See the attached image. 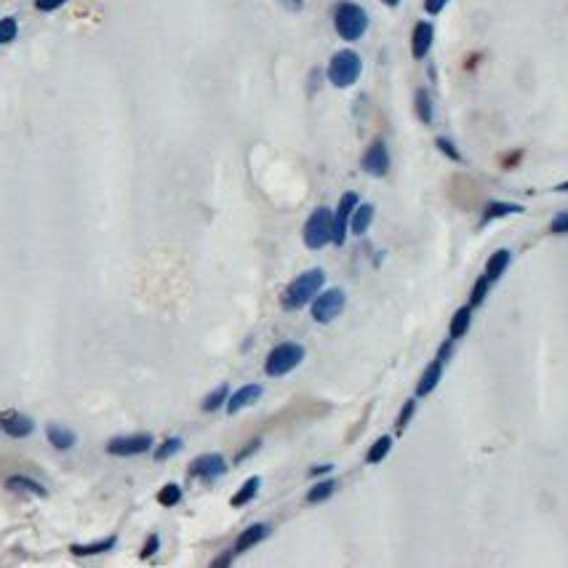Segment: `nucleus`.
Wrapping results in <instances>:
<instances>
[{
  "label": "nucleus",
  "mask_w": 568,
  "mask_h": 568,
  "mask_svg": "<svg viewBox=\"0 0 568 568\" xmlns=\"http://www.w3.org/2000/svg\"><path fill=\"white\" fill-rule=\"evenodd\" d=\"M323 283H326V273L320 267H312V270L302 273L299 277H293L291 283L286 286L283 296H280L283 310H302L304 304H310L312 299L318 296V291L323 289Z\"/></svg>",
  "instance_id": "nucleus-1"
},
{
  "label": "nucleus",
  "mask_w": 568,
  "mask_h": 568,
  "mask_svg": "<svg viewBox=\"0 0 568 568\" xmlns=\"http://www.w3.org/2000/svg\"><path fill=\"white\" fill-rule=\"evenodd\" d=\"M334 30L336 35L347 40V43H355L361 40L365 30H368V14L365 8L352 3V0H339L334 6Z\"/></svg>",
  "instance_id": "nucleus-2"
},
{
  "label": "nucleus",
  "mask_w": 568,
  "mask_h": 568,
  "mask_svg": "<svg viewBox=\"0 0 568 568\" xmlns=\"http://www.w3.org/2000/svg\"><path fill=\"white\" fill-rule=\"evenodd\" d=\"M361 75H363V59H361V53L352 51V49L336 51L331 56V62H328V67H326L328 83L336 88L355 86V83L361 80Z\"/></svg>",
  "instance_id": "nucleus-3"
},
{
  "label": "nucleus",
  "mask_w": 568,
  "mask_h": 568,
  "mask_svg": "<svg viewBox=\"0 0 568 568\" xmlns=\"http://www.w3.org/2000/svg\"><path fill=\"white\" fill-rule=\"evenodd\" d=\"M304 347L296 345V342H283V345H277L270 350V355H267V361H264V374L267 377H286V374H291L293 368L299 365V363L304 361Z\"/></svg>",
  "instance_id": "nucleus-4"
},
{
  "label": "nucleus",
  "mask_w": 568,
  "mask_h": 568,
  "mask_svg": "<svg viewBox=\"0 0 568 568\" xmlns=\"http://www.w3.org/2000/svg\"><path fill=\"white\" fill-rule=\"evenodd\" d=\"M331 235H334V211L326 206L315 208L310 219L304 222V246L318 251L331 243Z\"/></svg>",
  "instance_id": "nucleus-5"
},
{
  "label": "nucleus",
  "mask_w": 568,
  "mask_h": 568,
  "mask_svg": "<svg viewBox=\"0 0 568 568\" xmlns=\"http://www.w3.org/2000/svg\"><path fill=\"white\" fill-rule=\"evenodd\" d=\"M347 304V296L342 289H320L318 291V296L312 299V320L315 323H331V320H336L339 315H342V310H345Z\"/></svg>",
  "instance_id": "nucleus-6"
},
{
  "label": "nucleus",
  "mask_w": 568,
  "mask_h": 568,
  "mask_svg": "<svg viewBox=\"0 0 568 568\" xmlns=\"http://www.w3.org/2000/svg\"><path fill=\"white\" fill-rule=\"evenodd\" d=\"M153 435L150 432H137V435H118L107 443V454L110 456H139L147 454L153 448Z\"/></svg>",
  "instance_id": "nucleus-7"
},
{
  "label": "nucleus",
  "mask_w": 568,
  "mask_h": 568,
  "mask_svg": "<svg viewBox=\"0 0 568 568\" xmlns=\"http://www.w3.org/2000/svg\"><path fill=\"white\" fill-rule=\"evenodd\" d=\"M361 166H363V171L368 173V176H374V179H381V176L390 173L393 160H390V150H387V144H384L381 139L368 144V150H365L361 157Z\"/></svg>",
  "instance_id": "nucleus-8"
},
{
  "label": "nucleus",
  "mask_w": 568,
  "mask_h": 568,
  "mask_svg": "<svg viewBox=\"0 0 568 568\" xmlns=\"http://www.w3.org/2000/svg\"><path fill=\"white\" fill-rule=\"evenodd\" d=\"M358 203H361L358 192H345V195H342V200H339V206H336V214H334V235H331V243H334V246H345L347 232H350V216H352V211L358 208Z\"/></svg>",
  "instance_id": "nucleus-9"
},
{
  "label": "nucleus",
  "mask_w": 568,
  "mask_h": 568,
  "mask_svg": "<svg viewBox=\"0 0 568 568\" xmlns=\"http://www.w3.org/2000/svg\"><path fill=\"white\" fill-rule=\"evenodd\" d=\"M224 472H227V462L222 454H203L189 465V478H200L206 483L219 481Z\"/></svg>",
  "instance_id": "nucleus-10"
},
{
  "label": "nucleus",
  "mask_w": 568,
  "mask_h": 568,
  "mask_svg": "<svg viewBox=\"0 0 568 568\" xmlns=\"http://www.w3.org/2000/svg\"><path fill=\"white\" fill-rule=\"evenodd\" d=\"M435 43V24L432 21H416L411 33V53L413 59H424Z\"/></svg>",
  "instance_id": "nucleus-11"
},
{
  "label": "nucleus",
  "mask_w": 568,
  "mask_h": 568,
  "mask_svg": "<svg viewBox=\"0 0 568 568\" xmlns=\"http://www.w3.org/2000/svg\"><path fill=\"white\" fill-rule=\"evenodd\" d=\"M0 427L8 432L11 438H27V435H33L35 430V422L27 416V413L21 411H3L0 413Z\"/></svg>",
  "instance_id": "nucleus-12"
},
{
  "label": "nucleus",
  "mask_w": 568,
  "mask_h": 568,
  "mask_svg": "<svg viewBox=\"0 0 568 568\" xmlns=\"http://www.w3.org/2000/svg\"><path fill=\"white\" fill-rule=\"evenodd\" d=\"M261 384H246V387H241V390H235L232 395L227 397V413L230 416H235L238 411H243V408H248V406H254L259 397H261Z\"/></svg>",
  "instance_id": "nucleus-13"
},
{
  "label": "nucleus",
  "mask_w": 568,
  "mask_h": 568,
  "mask_svg": "<svg viewBox=\"0 0 568 568\" xmlns=\"http://www.w3.org/2000/svg\"><path fill=\"white\" fill-rule=\"evenodd\" d=\"M267 536H270V523H254V526H248V528L238 536V542H235L232 550H235V555H243L246 550L257 547L259 542H264Z\"/></svg>",
  "instance_id": "nucleus-14"
},
{
  "label": "nucleus",
  "mask_w": 568,
  "mask_h": 568,
  "mask_svg": "<svg viewBox=\"0 0 568 568\" xmlns=\"http://www.w3.org/2000/svg\"><path fill=\"white\" fill-rule=\"evenodd\" d=\"M443 365H446V363L435 358V361L422 371V377H419V381H416V397H427L432 390L438 387V381H440V377H443Z\"/></svg>",
  "instance_id": "nucleus-15"
},
{
  "label": "nucleus",
  "mask_w": 568,
  "mask_h": 568,
  "mask_svg": "<svg viewBox=\"0 0 568 568\" xmlns=\"http://www.w3.org/2000/svg\"><path fill=\"white\" fill-rule=\"evenodd\" d=\"M46 438H49V443H51L53 448H59V451H69V448L78 443V435L69 430V427H64V424H49V427H46Z\"/></svg>",
  "instance_id": "nucleus-16"
},
{
  "label": "nucleus",
  "mask_w": 568,
  "mask_h": 568,
  "mask_svg": "<svg viewBox=\"0 0 568 568\" xmlns=\"http://www.w3.org/2000/svg\"><path fill=\"white\" fill-rule=\"evenodd\" d=\"M510 261H513V254H510L507 248H499V251H494V254L488 257V261H485V277H488L491 283H497V280H499V277L507 273Z\"/></svg>",
  "instance_id": "nucleus-17"
},
{
  "label": "nucleus",
  "mask_w": 568,
  "mask_h": 568,
  "mask_svg": "<svg viewBox=\"0 0 568 568\" xmlns=\"http://www.w3.org/2000/svg\"><path fill=\"white\" fill-rule=\"evenodd\" d=\"M371 222H374V203H358V208L350 216V232L352 235H365Z\"/></svg>",
  "instance_id": "nucleus-18"
},
{
  "label": "nucleus",
  "mask_w": 568,
  "mask_h": 568,
  "mask_svg": "<svg viewBox=\"0 0 568 568\" xmlns=\"http://www.w3.org/2000/svg\"><path fill=\"white\" fill-rule=\"evenodd\" d=\"M413 110H416V118L424 123V126H430L432 118H435V104H432V96L427 88H416V94H413Z\"/></svg>",
  "instance_id": "nucleus-19"
},
{
  "label": "nucleus",
  "mask_w": 568,
  "mask_h": 568,
  "mask_svg": "<svg viewBox=\"0 0 568 568\" xmlns=\"http://www.w3.org/2000/svg\"><path fill=\"white\" fill-rule=\"evenodd\" d=\"M470 323H472V307L465 304V307H459V310L454 312L451 326H448V336H451L454 342H459L467 331H470Z\"/></svg>",
  "instance_id": "nucleus-20"
},
{
  "label": "nucleus",
  "mask_w": 568,
  "mask_h": 568,
  "mask_svg": "<svg viewBox=\"0 0 568 568\" xmlns=\"http://www.w3.org/2000/svg\"><path fill=\"white\" fill-rule=\"evenodd\" d=\"M118 544L115 536H107V539H99V542H91V544H69V552L75 558H91V555H102V552H110L112 547Z\"/></svg>",
  "instance_id": "nucleus-21"
},
{
  "label": "nucleus",
  "mask_w": 568,
  "mask_h": 568,
  "mask_svg": "<svg viewBox=\"0 0 568 568\" xmlns=\"http://www.w3.org/2000/svg\"><path fill=\"white\" fill-rule=\"evenodd\" d=\"M526 208L520 203H507V200H494L488 203L485 211H483V224L491 222V219H504V216H513V214H523Z\"/></svg>",
  "instance_id": "nucleus-22"
},
{
  "label": "nucleus",
  "mask_w": 568,
  "mask_h": 568,
  "mask_svg": "<svg viewBox=\"0 0 568 568\" xmlns=\"http://www.w3.org/2000/svg\"><path fill=\"white\" fill-rule=\"evenodd\" d=\"M6 488H8V491H21V494H33V497H46V494H49L40 483L27 478V475H11V478L6 481Z\"/></svg>",
  "instance_id": "nucleus-23"
},
{
  "label": "nucleus",
  "mask_w": 568,
  "mask_h": 568,
  "mask_svg": "<svg viewBox=\"0 0 568 568\" xmlns=\"http://www.w3.org/2000/svg\"><path fill=\"white\" fill-rule=\"evenodd\" d=\"M259 485H261V478H259V475L248 478V481L243 483L241 488H238V491L232 494L230 504H232V507H246V504H248V501H251L259 494Z\"/></svg>",
  "instance_id": "nucleus-24"
},
{
  "label": "nucleus",
  "mask_w": 568,
  "mask_h": 568,
  "mask_svg": "<svg viewBox=\"0 0 568 568\" xmlns=\"http://www.w3.org/2000/svg\"><path fill=\"white\" fill-rule=\"evenodd\" d=\"M393 435H381V438H377L374 440V446L368 448V454H365V462L368 465H379V462H384L387 459V454L393 451Z\"/></svg>",
  "instance_id": "nucleus-25"
},
{
  "label": "nucleus",
  "mask_w": 568,
  "mask_h": 568,
  "mask_svg": "<svg viewBox=\"0 0 568 568\" xmlns=\"http://www.w3.org/2000/svg\"><path fill=\"white\" fill-rule=\"evenodd\" d=\"M227 397H230V387L227 384H219L214 393H208L206 397H203V403H200V408L206 413H214V411H219L222 408L224 403H227Z\"/></svg>",
  "instance_id": "nucleus-26"
},
{
  "label": "nucleus",
  "mask_w": 568,
  "mask_h": 568,
  "mask_svg": "<svg viewBox=\"0 0 568 568\" xmlns=\"http://www.w3.org/2000/svg\"><path fill=\"white\" fill-rule=\"evenodd\" d=\"M334 491H336V483L334 481H320L315 483L310 488V494H307V501L310 504H320V501H326L334 497Z\"/></svg>",
  "instance_id": "nucleus-27"
},
{
  "label": "nucleus",
  "mask_w": 568,
  "mask_h": 568,
  "mask_svg": "<svg viewBox=\"0 0 568 568\" xmlns=\"http://www.w3.org/2000/svg\"><path fill=\"white\" fill-rule=\"evenodd\" d=\"M157 501H160V507H176L182 501V485L179 483H166L157 491Z\"/></svg>",
  "instance_id": "nucleus-28"
},
{
  "label": "nucleus",
  "mask_w": 568,
  "mask_h": 568,
  "mask_svg": "<svg viewBox=\"0 0 568 568\" xmlns=\"http://www.w3.org/2000/svg\"><path fill=\"white\" fill-rule=\"evenodd\" d=\"M182 446H184V440H182V438H169V440H163V443L155 448V462H166V459H171L173 454H179V451H182Z\"/></svg>",
  "instance_id": "nucleus-29"
},
{
  "label": "nucleus",
  "mask_w": 568,
  "mask_h": 568,
  "mask_svg": "<svg viewBox=\"0 0 568 568\" xmlns=\"http://www.w3.org/2000/svg\"><path fill=\"white\" fill-rule=\"evenodd\" d=\"M488 289H491V280L481 275L475 280V286H472V293H470V307H481L483 302H485V296H488Z\"/></svg>",
  "instance_id": "nucleus-30"
},
{
  "label": "nucleus",
  "mask_w": 568,
  "mask_h": 568,
  "mask_svg": "<svg viewBox=\"0 0 568 568\" xmlns=\"http://www.w3.org/2000/svg\"><path fill=\"white\" fill-rule=\"evenodd\" d=\"M19 35V24L14 17H3L0 19V46H8L14 43V37Z\"/></svg>",
  "instance_id": "nucleus-31"
},
{
  "label": "nucleus",
  "mask_w": 568,
  "mask_h": 568,
  "mask_svg": "<svg viewBox=\"0 0 568 568\" xmlns=\"http://www.w3.org/2000/svg\"><path fill=\"white\" fill-rule=\"evenodd\" d=\"M435 147H438V150H440V153H443L448 160H454V163H462V160H465V157H462V153H459V147H456V144H454V141H451L448 137H438V139H435Z\"/></svg>",
  "instance_id": "nucleus-32"
},
{
  "label": "nucleus",
  "mask_w": 568,
  "mask_h": 568,
  "mask_svg": "<svg viewBox=\"0 0 568 568\" xmlns=\"http://www.w3.org/2000/svg\"><path fill=\"white\" fill-rule=\"evenodd\" d=\"M413 413H416V397H411V400L403 403V408H400V413H397V432L408 427V422H411Z\"/></svg>",
  "instance_id": "nucleus-33"
},
{
  "label": "nucleus",
  "mask_w": 568,
  "mask_h": 568,
  "mask_svg": "<svg viewBox=\"0 0 568 568\" xmlns=\"http://www.w3.org/2000/svg\"><path fill=\"white\" fill-rule=\"evenodd\" d=\"M157 550H160V536H157V534H150V536H147V542H144V547H141V552H139V555H141V558L147 560V558H153V555H155Z\"/></svg>",
  "instance_id": "nucleus-34"
},
{
  "label": "nucleus",
  "mask_w": 568,
  "mask_h": 568,
  "mask_svg": "<svg viewBox=\"0 0 568 568\" xmlns=\"http://www.w3.org/2000/svg\"><path fill=\"white\" fill-rule=\"evenodd\" d=\"M550 230L555 232V235H563V232H568V211H560V214H555V219H552Z\"/></svg>",
  "instance_id": "nucleus-35"
},
{
  "label": "nucleus",
  "mask_w": 568,
  "mask_h": 568,
  "mask_svg": "<svg viewBox=\"0 0 568 568\" xmlns=\"http://www.w3.org/2000/svg\"><path fill=\"white\" fill-rule=\"evenodd\" d=\"M259 448H261V440H251V443H248V446L243 448V451H238V456H235V465H241V462H246V459H248V456H251V454H257Z\"/></svg>",
  "instance_id": "nucleus-36"
},
{
  "label": "nucleus",
  "mask_w": 568,
  "mask_h": 568,
  "mask_svg": "<svg viewBox=\"0 0 568 568\" xmlns=\"http://www.w3.org/2000/svg\"><path fill=\"white\" fill-rule=\"evenodd\" d=\"M64 3H67V0H35V8H37V11H46V14H49V11H56V8H62Z\"/></svg>",
  "instance_id": "nucleus-37"
},
{
  "label": "nucleus",
  "mask_w": 568,
  "mask_h": 568,
  "mask_svg": "<svg viewBox=\"0 0 568 568\" xmlns=\"http://www.w3.org/2000/svg\"><path fill=\"white\" fill-rule=\"evenodd\" d=\"M451 355H454V339L448 336V342H443V345L438 347V355H435V358H438V361H443V363H448V361H451Z\"/></svg>",
  "instance_id": "nucleus-38"
},
{
  "label": "nucleus",
  "mask_w": 568,
  "mask_h": 568,
  "mask_svg": "<svg viewBox=\"0 0 568 568\" xmlns=\"http://www.w3.org/2000/svg\"><path fill=\"white\" fill-rule=\"evenodd\" d=\"M446 3L448 0H424V11L432 14V17H438V14L446 8Z\"/></svg>",
  "instance_id": "nucleus-39"
},
{
  "label": "nucleus",
  "mask_w": 568,
  "mask_h": 568,
  "mask_svg": "<svg viewBox=\"0 0 568 568\" xmlns=\"http://www.w3.org/2000/svg\"><path fill=\"white\" fill-rule=\"evenodd\" d=\"M280 3H283V8H289V11H293V14L304 8V0H280Z\"/></svg>",
  "instance_id": "nucleus-40"
},
{
  "label": "nucleus",
  "mask_w": 568,
  "mask_h": 568,
  "mask_svg": "<svg viewBox=\"0 0 568 568\" xmlns=\"http://www.w3.org/2000/svg\"><path fill=\"white\" fill-rule=\"evenodd\" d=\"M334 470V465H318L310 470V478H318V475H326V472H331Z\"/></svg>",
  "instance_id": "nucleus-41"
},
{
  "label": "nucleus",
  "mask_w": 568,
  "mask_h": 568,
  "mask_svg": "<svg viewBox=\"0 0 568 568\" xmlns=\"http://www.w3.org/2000/svg\"><path fill=\"white\" fill-rule=\"evenodd\" d=\"M232 558H235V550H230L227 555L216 558V560H214V566H230V563H232Z\"/></svg>",
  "instance_id": "nucleus-42"
},
{
  "label": "nucleus",
  "mask_w": 568,
  "mask_h": 568,
  "mask_svg": "<svg viewBox=\"0 0 568 568\" xmlns=\"http://www.w3.org/2000/svg\"><path fill=\"white\" fill-rule=\"evenodd\" d=\"M381 3H384V6H387V8H397V6H400V3H403V0H381Z\"/></svg>",
  "instance_id": "nucleus-43"
},
{
  "label": "nucleus",
  "mask_w": 568,
  "mask_h": 568,
  "mask_svg": "<svg viewBox=\"0 0 568 568\" xmlns=\"http://www.w3.org/2000/svg\"><path fill=\"white\" fill-rule=\"evenodd\" d=\"M555 189H558V192H568V182H563V184H558Z\"/></svg>",
  "instance_id": "nucleus-44"
}]
</instances>
